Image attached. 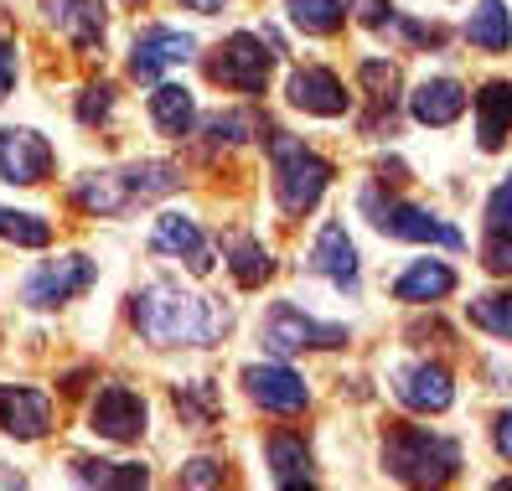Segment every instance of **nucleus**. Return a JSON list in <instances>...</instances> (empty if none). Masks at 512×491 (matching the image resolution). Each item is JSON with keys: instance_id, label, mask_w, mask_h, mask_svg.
<instances>
[{"instance_id": "nucleus-1", "label": "nucleus", "mask_w": 512, "mask_h": 491, "mask_svg": "<svg viewBox=\"0 0 512 491\" xmlns=\"http://www.w3.org/2000/svg\"><path fill=\"white\" fill-rule=\"evenodd\" d=\"M135 331L156 347H207L228 331V305L156 280L135 295Z\"/></svg>"}, {"instance_id": "nucleus-2", "label": "nucleus", "mask_w": 512, "mask_h": 491, "mask_svg": "<svg viewBox=\"0 0 512 491\" xmlns=\"http://www.w3.org/2000/svg\"><path fill=\"white\" fill-rule=\"evenodd\" d=\"M383 471L409 486H440L461 471V445L425 424H399L383 440Z\"/></svg>"}, {"instance_id": "nucleus-3", "label": "nucleus", "mask_w": 512, "mask_h": 491, "mask_svg": "<svg viewBox=\"0 0 512 491\" xmlns=\"http://www.w3.org/2000/svg\"><path fill=\"white\" fill-rule=\"evenodd\" d=\"M269 150H275V192H280V207L290 212V218H300V212H311L326 192L331 181V166L316 156V150H306L300 140L290 135H269Z\"/></svg>"}, {"instance_id": "nucleus-4", "label": "nucleus", "mask_w": 512, "mask_h": 491, "mask_svg": "<svg viewBox=\"0 0 512 491\" xmlns=\"http://www.w3.org/2000/svg\"><path fill=\"white\" fill-rule=\"evenodd\" d=\"M259 342L264 352H275V357H295V352H311V347H347V331L342 326H326V321H311L300 305L280 300V305H269V316L259 321Z\"/></svg>"}, {"instance_id": "nucleus-5", "label": "nucleus", "mask_w": 512, "mask_h": 491, "mask_svg": "<svg viewBox=\"0 0 512 491\" xmlns=\"http://www.w3.org/2000/svg\"><path fill=\"white\" fill-rule=\"evenodd\" d=\"M363 212L373 218V228L378 233H388V238H404V243H445V249H461V228H450V223H440L435 212H425V207H409V202H383L378 192H363Z\"/></svg>"}, {"instance_id": "nucleus-6", "label": "nucleus", "mask_w": 512, "mask_h": 491, "mask_svg": "<svg viewBox=\"0 0 512 491\" xmlns=\"http://www.w3.org/2000/svg\"><path fill=\"white\" fill-rule=\"evenodd\" d=\"M269 63H275V52H264V37L238 32V37H228L213 57H207V78L233 88V94H264L269 88Z\"/></svg>"}, {"instance_id": "nucleus-7", "label": "nucleus", "mask_w": 512, "mask_h": 491, "mask_svg": "<svg viewBox=\"0 0 512 491\" xmlns=\"http://www.w3.org/2000/svg\"><path fill=\"white\" fill-rule=\"evenodd\" d=\"M94 259H83V254H63V259H47L42 269L26 274V305H37V311H47V305H63V300H78L88 285H94Z\"/></svg>"}, {"instance_id": "nucleus-8", "label": "nucleus", "mask_w": 512, "mask_h": 491, "mask_svg": "<svg viewBox=\"0 0 512 491\" xmlns=\"http://www.w3.org/2000/svg\"><path fill=\"white\" fill-rule=\"evenodd\" d=\"M145 398L135 393V388H125V383H104L99 393H94V409H88V429L94 435H104V440H114V445H130V440H140L145 435Z\"/></svg>"}, {"instance_id": "nucleus-9", "label": "nucleus", "mask_w": 512, "mask_h": 491, "mask_svg": "<svg viewBox=\"0 0 512 491\" xmlns=\"http://www.w3.org/2000/svg\"><path fill=\"white\" fill-rule=\"evenodd\" d=\"M244 388H249L254 404L269 409V414H300V409L311 404L306 378L290 373V367H280V362H254V367H244Z\"/></svg>"}, {"instance_id": "nucleus-10", "label": "nucleus", "mask_w": 512, "mask_h": 491, "mask_svg": "<svg viewBox=\"0 0 512 491\" xmlns=\"http://www.w3.org/2000/svg\"><path fill=\"white\" fill-rule=\"evenodd\" d=\"M52 145L37 130H0V176L11 187H37L52 176Z\"/></svg>"}, {"instance_id": "nucleus-11", "label": "nucleus", "mask_w": 512, "mask_h": 491, "mask_svg": "<svg viewBox=\"0 0 512 491\" xmlns=\"http://www.w3.org/2000/svg\"><path fill=\"white\" fill-rule=\"evenodd\" d=\"M150 254L187 259V269H192V274H213V249H207L202 228L187 218V212H161L156 228H150Z\"/></svg>"}, {"instance_id": "nucleus-12", "label": "nucleus", "mask_w": 512, "mask_h": 491, "mask_svg": "<svg viewBox=\"0 0 512 491\" xmlns=\"http://www.w3.org/2000/svg\"><path fill=\"white\" fill-rule=\"evenodd\" d=\"M192 47L197 42L187 32H176V26H145V32L135 37V47H130V78H140V83L161 78L166 68L187 63Z\"/></svg>"}, {"instance_id": "nucleus-13", "label": "nucleus", "mask_w": 512, "mask_h": 491, "mask_svg": "<svg viewBox=\"0 0 512 491\" xmlns=\"http://www.w3.org/2000/svg\"><path fill=\"white\" fill-rule=\"evenodd\" d=\"M394 393L404 409H419V414H445L456 404V383L440 362H414L404 373H394Z\"/></svg>"}, {"instance_id": "nucleus-14", "label": "nucleus", "mask_w": 512, "mask_h": 491, "mask_svg": "<svg viewBox=\"0 0 512 491\" xmlns=\"http://www.w3.org/2000/svg\"><path fill=\"white\" fill-rule=\"evenodd\" d=\"M285 99H290L295 109H306V114H321V119H337V114L352 109L347 83H342L337 73H326V68H300V73H290Z\"/></svg>"}, {"instance_id": "nucleus-15", "label": "nucleus", "mask_w": 512, "mask_h": 491, "mask_svg": "<svg viewBox=\"0 0 512 491\" xmlns=\"http://www.w3.org/2000/svg\"><path fill=\"white\" fill-rule=\"evenodd\" d=\"M42 11H47V21H52L73 47L88 52V47L104 42V26H109L104 0H42Z\"/></svg>"}, {"instance_id": "nucleus-16", "label": "nucleus", "mask_w": 512, "mask_h": 491, "mask_svg": "<svg viewBox=\"0 0 512 491\" xmlns=\"http://www.w3.org/2000/svg\"><path fill=\"white\" fill-rule=\"evenodd\" d=\"M0 429H11L16 440H42L52 429V404L37 388H0Z\"/></svg>"}, {"instance_id": "nucleus-17", "label": "nucleus", "mask_w": 512, "mask_h": 491, "mask_svg": "<svg viewBox=\"0 0 512 491\" xmlns=\"http://www.w3.org/2000/svg\"><path fill=\"white\" fill-rule=\"evenodd\" d=\"M409 114L419 119V125H430V130L456 125V119L466 114V88H461L456 78H430V83H419L414 94H409Z\"/></svg>"}, {"instance_id": "nucleus-18", "label": "nucleus", "mask_w": 512, "mask_h": 491, "mask_svg": "<svg viewBox=\"0 0 512 491\" xmlns=\"http://www.w3.org/2000/svg\"><path fill=\"white\" fill-rule=\"evenodd\" d=\"M311 269L326 274L337 290H357V249H352V238L342 223H326L321 238H316V249H311Z\"/></svg>"}, {"instance_id": "nucleus-19", "label": "nucleus", "mask_w": 512, "mask_h": 491, "mask_svg": "<svg viewBox=\"0 0 512 491\" xmlns=\"http://www.w3.org/2000/svg\"><path fill=\"white\" fill-rule=\"evenodd\" d=\"M73 202L88 212V218H114V212H125L135 197H130L125 171H88V176L73 181Z\"/></svg>"}, {"instance_id": "nucleus-20", "label": "nucleus", "mask_w": 512, "mask_h": 491, "mask_svg": "<svg viewBox=\"0 0 512 491\" xmlns=\"http://www.w3.org/2000/svg\"><path fill=\"white\" fill-rule=\"evenodd\" d=\"M150 125H156L166 140L192 135V125H197V99H192V88H182V83H161L156 94H150Z\"/></svg>"}, {"instance_id": "nucleus-21", "label": "nucleus", "mask_w": 512, "mask_h": 491, "mask_svg": "<svg viewBox=\"0 0 512 491\" xmlns=\"http://www.w3.org/2000/svg\"><path fill=\"white\" fill-rule=\"evenodd\" d=\"M450 290H456V269L440 264V259H419L409 264L399 280H394V295L409 300V305H430V300H445Z\"/></svg>"}, {"instance_id": "nucleus-22", "label": "nucleus", "mask_w": 512, "mask_h": 491, "mask_svg": "<svg viewBox=\"0 0 512 491\" xmlns=\"http://www.w3.org/2000/svg\"><path fill=\"white\" fill-rule=\"evenodd\" d=\"M507 125H512V88L507 83H487L476 94V135H481V150H502L507 145Z\"/></svg>"}, {"instance_id": "nucleus-23", "label": "nucleus", "mask_w": 512, "mask_h": 491, "mask_svg": "<svg viewBox=\"0 0 512 491\" xmlns=\"http://www.w3.org/2000/svg\"><path fill=\"white\" fill-rule=\"evenodd\" d=\"M466 37H471V47L502 57V52H507V42H512L507 0H481V11H471V21H466Z\"/></svg>"}, {"instance_id": "nucleus-24", "label": "nucleus", "mask_w": 512, "mask_h": 491, "mask_svg": "<svg viewBox=\"0 0 512 491\" xmlns=\"http://www.w3.org/2000/svg\"><path fill=\"white\" fill-rule=\"evenodd\" d=\"M264 455H269V466H275V481L280 486L311 481V450H306V440H300V435H269Z\"/></svg>"}, {"instance_id": "nucleus-25", "label": "nucleus", "mask_w": 512, "mask_h": 491, "mask_svg": "<svg viewBox=\"0 0 512 491\" xmlns=\"http://www.w3.org/2000/svg\"><path fill=\"white\" fill-rule=\"evenodd\" d=\"M223 264L233 269V280L244 285V290H259V285L269 280V274H275V259H269V249H264L259 238H233Z\"/></svg>"}, {"instance_id": "nucleus-26", "label": "nucleus", "mask_w": 512, "mask_h": 491, "mask_svg": "<svg viewBox=\"0 0 512 491\" xmlns=\"http://www.w3.org/2000/svg\"><path fill=\"white\" fill-rule=\"evenodd\" d=\"M285 11L300 32H311V37H337L342 21H347L342 0H285Z\"/></svg>"}, {"instance_id": "nucleus-27", "label": "nucleus", "mask_w": 512, "mask_h": 491, "mask_svg": "<svg viewBox=\"0 0 512 491\" xmlns=\"http://www.w3.org/2000/svg\"><path fill=\"white\" fill-rule=\"evenodd\" d=\"M73 476L88 486H145L150 471L135 460H73Z\"/></svg>"}, {"instance_id": "nucleus-28", "label": "nucleus", "mask_w": 512, "mask_h": 491, "mask_svg": "<svg viewBox=\"0 0 512 491\" xmlns=\"http://www.w3.org/2000/svg\"><path fill=\"white\" fill-rule=\"evenodd\" d=\"M125 181H130V197L145 202V197H166V192L182 187V171L166 166V161H145V166H130Z\"/></svg>"}, {"instance_id": "nucleus-29", "label": "nucleus", "mask_w": 512, "mask_h": 491, "mask_svg": "<svg viewBox=\"0 0 512 491\" xmlns=\"http://www.w3.org/2000/svg\"><path fill=\"white\" fill-rule=\"evenodd\" d=\"M223 409V398H218V388L207 383V378H197V383H182L176 388V414H182L187 424H213V414Z\"/></svg>"}, {"instance_id": "nucleus-30", "label": "nucleus", "mask_w": 512, "mask_h": 491, "mask_svg": "<svg viewBox=\"0 0 512 491\" xmlns=\"http://www.w3.org/2000/svg\"><path fill=\"white\" fill-rule=\"evenodd\" d=\"M0 238H6V243H21V249H47V243H52V228L37 218V212H11V207H0Z\"/></svg>"}, {"instance_id": "nucleus-31", "label": "nucleus", "mask_w": 512, "mask_h": 491, "mask_svg": "<svg viewBox=\"0 0 512 491\" xmlns=\"http://www.w3.org/2000/svg\"><path fill=\"white\" fill-rule=\"evenodd\" d=\"M471 326H481V331H492L497 342H507L512 336V295H502V290H492V295H481V300H471Z\"/></svg>"}, {"instance_id": "nucleus-32", "label": "nucleus", "mask_w": 512, "mask_h": 491, "mask_svg": "<svg viewBox=\"0 0 512 491\" xmlns=\"http://www.w3.org/2000/svg\"><path fill=\"white\" fill-rule=\"evenodd\" d=\"M357 83H363V94H368L378 109H388V104L399 99V94H394V88H399V68L383 63V57H368V63L357 68Z\"/></svg>"}, {"instance_id": "nucleus-33", "label": "nucleus", "mask_w": 512, "mask_h": 491, "mask_svg": "<svg viewBox=\"0 0 512 491\" xmlns=\"http://www.w3.org/2000/svg\"><path fill=\"white\" fill-rule=\"evenodd\" d=\"M254 130H259V119H254V114H238V109H228V114H213V119H207V135H213V140H228V145L249 140Z\"/></svg>"}, {"instance_id": "nucleus-34", "label": "nucleus", "mask_w": 512, "mask_h": 491, "mask_svg": "<svg viewBox=\"0 0 512 491\" xmlns=\"http://www.w3.org/2000/svg\"><path fill=\"white\" fill-rule=\"evenodd\" d=\"M114 114V88L109 83H88L83 88V99H78V119L83 125H99V119Z\"/></svg>"}, {"instance_id": "nucleus-35", "label": "nucleus", "mask_w": 512, "mask_h": 491, "mask_svg": "<svg viewBox=\"0 0 512 491\" xmlns=\"http://www.w3.org/2000/svg\"><path fill=\"white\" fill-rule=\"evenodd\" d=\"M218 481H223V466H218V460H207V455H197V460L182 466V486H218Z\"/></svg>"}, {"instance_id": "nucleus-36", "label": "nucleus", "mask_w": 512, "mask_h": 491, "mask_svg": "<svg viewBox=\"0 0 512 491\" xmlns=\"http://www.w3.org/2000/svg\"><path fill=\"white\" fill-rule=\"evenodd\" d=\"M487 269L492 274H507L512 269V238L507 233H487Z\"/></svg>"}, {"instance_id": "nucleus-37", "label": "nucleus", "mask_w": 512, "mask_h": 491, "mask_svg": "<svg viewBox=\"0 0 512 491\" xmlns=\"http://www.w3.org/2000/svg\"><path fill=\"white\" fill-rule=\"evenodd\" d=\"M352 11H357V21H363V26H373V32L394 21V6H388V0H357Z\"/></svg>"}, {"instance_id": "nucleus-38", "label": "nucleus", "mask_w": 512, "mask_h": 491, "mask_svg": "<svg viewBox=\"0 0 512 491\" xmlns=\"http://www.w3.org/2000/svg\"><path fill=\"white\" fill-rule=\"evenodd\" d=\"M507 202H512V187L502 181L492 192V207H487V233H507Z\"/></svg>"}, {"instance_id": "nucleus-39", "label": "nucleus", "mask_w": 512, "mask_h": 491, "mask_svg": "<svg viewBox=\"0 0 512 491\" xmlns=\"http://www.w3.org/2000/svg\"><path fill=\"white\" fill-rule=\"evenodd\" d=\"M497 455H502V460H512V414H502V419H497Z\"/></svg>"}, {"instance_id": "nucleus-40", "label": "nucleus", "mask_w": 512, "mask_h": 491, "mask_svg": "<svg viewBox=\"0 0 512 491\" xmlns=\"http://www.w3.org/2000/svg\"><path fill=\"white\" fill-rule=\"evenodd\" d=\"M176 6H187V11H197V16H218L223 0H176Z\"/></svg>"}, {"instance_id": "nucleus-41", "label": "nucleus", "mask_w": 512, "mask_h": 491, "mask_svg": "<svg viewBox=\"0 0 512 491\" xmlns=\"http://www.w3.org/2000/svg\"><path fill=\"white\" fill-rule=\"evenodd\" d=\"M130 6H145V0H130Z\"/></svg>"}, {"instance_id": "nucleus-42", "label": "nucleus", "mask_w": 512, "mask_h": 491, "mask_svg": "<svg viewBox=\"0 0 512 491\" xmlns=\"http://www.w3.org/2000/svg\"><path fill=\"white\" fill-rule=\"evenodd\" d=\"M0 99H6V94H0Z\"/></svg>"}]
</instances>
